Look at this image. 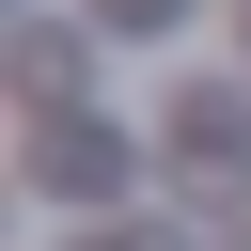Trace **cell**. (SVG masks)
<instances>
[{
  "mask_svg": "<svg viewBox=\"0 0 251 251\" xmlns=\"http://www.w3.org/2000/svg\"><path fill=\"white\" fill-rule=\"evenodd\" d=\"M157 126H173V173H204V188H220V173H235V141H251V94H220V78L188 94V78H173V110H157Z\"/></svg>",
  "mask_w": 251,
  "mask_h": 251,
  "instance_id": "cell-1",
  "label": "cell"
},
{
  "mask_svg": "<svg viewBox=\"0 0 251 251\" xmlns=\"http://www.w3.org/2000/svg\"><path fill=\"white\" fill-rule=\"evenodd\" d=\"M31 173H47V188H78V204H110V188H126V157H110V141H63V110H47Z\"/></svg>",
  "mask_w": 251,
  "mask_h": 251,
  "instance_id": "cell-2",
  "label": "cell"
},
{
  "mask_svg": "<svg viewBox=\"0 0 251 251\" xmlns=\"http://www.w3.org/2000/svg\"><path fill=\"white\" fill-rule=\"evenodd\" d=\"M94 16H110V31H173L188 0H94Z\"/></svg>",
  "mask_w": 251,
  "mask_h": 251,
  "instance_id": "cell-3",
  "label": "cell"
}]
</instances>
